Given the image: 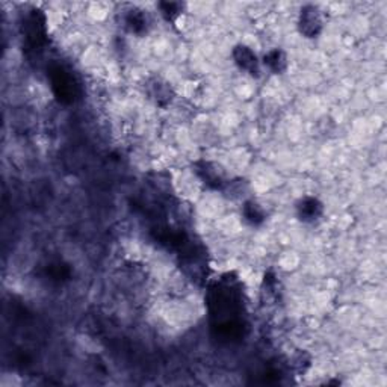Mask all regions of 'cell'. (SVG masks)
I'll return each mask as SVG.
<instances>
[{
    "instance_id": "cell-1",
    "label": "cell",
    "mask_w": 387,
    "mask_h": 387,
    "mask_svg": "<svg viewBox=\"0 0 387 387\" xmlns=\"http://www.w3.org/2000/svg\"><path fill=\"white\" fill-rule=\"evenodd\" d=\"M296 26L304 38H318L321 32L324 30V15L318 6L305 5L298 14Z\"/></svg>"
},
{
    "instance_id": "cell-2",
    "label": "cell",
    "mask_w": 387,
    "mask_h": 387,
    "mask_svg": "<svg viewBox=\"0 0 387 387\" xmlns=\"http://www.w3.org/2000/svg\"><path fill=\"white\" fill-rule=\"evenodd\" d=\"M232 58H233V61H235L236 67L244 73H247L248 76L261 77L262 62L252 47H248L245 44L235 46L232 50Z\"/></svg>"
},
{
    "instance_id": "cell-3",
    "label": "cell",
    "mask_w": 387,
    "mask_h": 387,
    "mask_svg": "<svg viewBox=\"0 0 387 387\" xmlns=\"http://www.w3.org/2000/svg\"><path fill=\"white\" fill-rule=\"evenodd\" d=\"M194 171L197 173L201 182L212 189H223L225 185L229 183L227 179H225L224 169L215 162L201 160V162L196 164V169H194Z\"/></svg>"
},
{
    "instance_id": "cell-4",
    "label": "cell",
    "mask_w": 387,
    "mask_h": 387,
    "mask_svg": "<svg viewBox=\"0 0 387 387\" xmlns=\"http://www.w3.org/2000/svg\"><path fill=\"white\" fill-rule=\"evenodd\" d=\"M52 88L56 97L62 102L73 100V97H75V80H73V76H70L68 73L61 67H56L52 71Z\"/></svg>"
},
{
    "instance_id": "cell-5",
    "label": "cell",
    "mask_w": 387,
    "mask_h": 387,
    "mask_svg": "<svg viewBox=\"0 0 387 387\" xmlns=\"http://www.w3.org/2000/svg\"><path fill=\"white\" fill-rule=\"evenodd\" d=\"M147 95L156 106L167 108L174 99V91L171 85L165 82V80L155 77L147 84Z\"/></svg>"
},
{
    "instance_id": "cell-6",
    "label": "cell",
    "mask_w": 387,
    "mask_h": 387,
    "mask_svg": "<svg viewBox=\"0 0 387 387\" xmlns=\"http://www.w3.org/2000/svg\"><path fill=\"white\" fill-rule=\"evenodd\" d=\"M24 30H26V41L32 47L41 44L46 37L44 17L41 11H30V14L26 17V21H24Z\"/></svg>"
},
{
    "instance_id": "cell-7",
    "label": "cell",
    "mask_w": 387,
    "mask_h": 387,
    "mask_svg": "<svg viewBox=\"0 0 387 387\" xmlns=\"http://www.w3.org/2000/svg\"><path fill=\"white\" fill-rule=\"evenodd\" d=\"M324 214V205L314 197H304L296 205V215L303 223H314Z\"/></svg>"
},
{
    "instance_id": "cell-8",
    "label": "cell",
    "mask_w": 387,
    "mask_h": 387,
    "mask_svg": "<svg viewBox=\"0 0 387 387\" xmlns=\"http://www.w3.org/2000/svg\"><path fill=\"white\" fill-rule=\"evenodd\" d=\"M261 62H262V67L271 71L272 75H283L289 66L286 52L281 50L279 47L271 48V50L266 52Z\"/></svg>"
},
{
    "instance_id": "cell-9",
    "label": "cell",
    "mask_w": 387,
    "mask_h": 387,
    "mask_svg": "<svg viewBox=\"0 0 387 387\" xmlns=\"http://www.w3.org/2000/svg\"><path fill=\"white\" fill-rule=\"evenodd\" d=\"M126 28L132 32V34L141 35L144 32H147L149 28V19L147 15L144 14V11L138 10V8H133V10H129L126 17H124Z\"/></svg>"
},
{
    "instance_id": "cell-10",
    "label": "cell",
    "mask_w": 387,
    "mask_h": 387,
    "mask_svg": "<svg viewBox=\"0 0 387 387\" xmlns=\"http://www.w3.org/2000/svg\"><path fill=\"white\" fill-rule=\"evenodd\" d=\"M242 214H244L245 220L252 225H261L266 220V214L259 203H256L254 200L247 201L242 207Z\"/></svg>"
},
{
    "instance_id": "cell-11",
    "label": "cell",
    "mask_w": 387,
    "mask_h": 387,
    "mask_svg": "<svg viewBox=\"0 0 387 387\" xmlns=\"http://www.w3.org/2000/svg\"><path fill=\"white\" fill-rule=\"evenodd\" d=\"M158 8L160 10V14L167 21L176 23L177 19L180 17L185 10V3L180 2H160L158 5Z\"/></svg>"
}]
</instances>
